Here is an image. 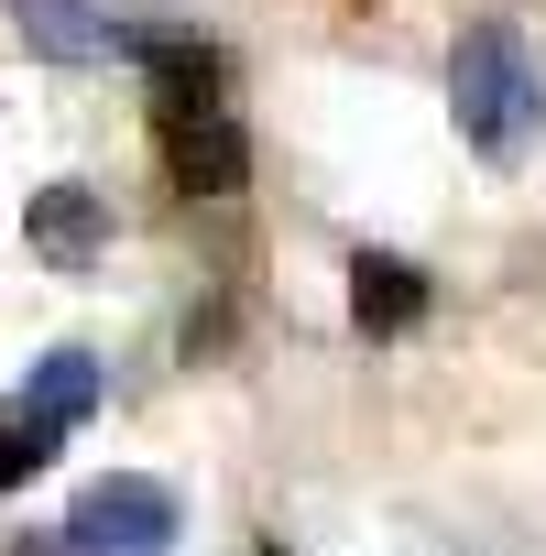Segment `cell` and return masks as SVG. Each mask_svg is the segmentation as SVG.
<instances>
[{"mask_svg": "<svg viewBox=\"0 0 546 556\" xmlns=\"http://www.w3.org/2000/svg\"><path fill=\"white\" fill-rule=\"evenodd\" d=\"M448 99H459V131H470V153H481V164H524V153H535V131H546L535 55H524L502 23L459 34V55H448Z\"/></svg>", "mask_w": 546, "mask_h": 556, "instance_id": "obj_1", "label": "cell"}, {"mask_svg": "<svg viewBox=\"0 0 546 556\" xmlns=\"http://www.w3.org/2000/svg\"><path fill=\"white\" fill-rule=\"evenodd\" d=\"M175 534H186V513L164 480H99L66 513V556H164Z\"/></svg>", "mask_w": 546, "mask_h": 556, "instance_id": "obj_2", "label": "cell"}, {"mask_svg": "<svg viewBox=\"0 0 546 556\" xmlns=\"http://www.w3.org/2000/svg\"><path fill=\"white\" fill-rule=\"evenodd\" d=\"M164 164H175L186 197H229V186L251 175V142H240L219 110H164Z\"/></svg>", "mask_w": 546, "mask_h": 556, "instance_id": "obj_3", "label": "cell"}, {"mask_svg": "<svg viewBox=\"0 0 546 556\" xmlns=\"http://www.w3.org/2000/svg\"><path fill=\"white\" fill-rule=\"evenodd\" d=\"M23 240H34L55 273H88V262L110 251V207H99V186H45L34 218H23Z\"/></svg>", "mask_w": 546, "mask_h": 556, "instance_id": "obj_4", "label": "cell"}, {"mask_svg": "<svg viewBox=\"0 0 546 556\" xmlns=\"http://www.w3.org/2000/svg\"><path fill=\"white\" fill-rule=\"evenodd\" d=\"M350 317H361L372 339H405V328L426 317V273L394 262V251H361V262H350Z\"/></svg>", "mask_w": 546, "mask_h": 556, "instance_id": "obj_5", "label": "cell"}, {"mask_svg": "<svg viewBox=\"0 0 546 556\" xmlns=\"http://www.w3.org/2000/svg\"><path fill=\"white\" fill-rule=\"evenodd\" d=\"M23 12V34L45 45V55H66V66H99V55H132V34L110 23V12H88V0H12Z\"/></svg>", "mask_w": 546, "mask_h": 556, "instance_id": "obj_6", "label": "cell"}, {"mask_svg": "<svg viewBox=\"0 0 546 556\" xmlns=\"http://www.w3.org/2000/svg\"><path fill=\"white\" fill-rule=\"evenodd\" d=\"M132 55L153 66V110H219V55L186 34H132Z\"/></svg>", "mask_w": 546, "mask_h": 556, "instance_id": "obj_7", "label": "cell"}, {"mask_svg": "<svg viewBox=\"0 0 546 556\" xmlns=\"http://www.w3.org/2000/svg\"><path fill=\"white\" fill-rule=\"evenodd\" d=\"M23 404L55 415V426H88V415H99V361H88V350H45L34 382H23Z\"/></svg>", "mask_w": 546, "mask_h": 556, "instance_id": "obj_8", "label": "cell"}, {"mask_svg": "<svg viewBox=\"0 0 546 556\" xmlns=\"http://www.w3.org/2000/svg\"><path fill=\"white\" fill-rule=\"evenodd\" d=\"M55 437H66L55 415H34V404H0V491H23V480L55 458Z\"/></svg>", "mask_w": 546, "mask_h": 556, "instance_id": "obj_9", "label": "cell"}]
</instances>
